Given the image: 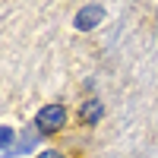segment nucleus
<instances>
[{"label":"nucleus","mask_w":158,"mask_h":158,"mask_svg":"<svg viewBox=\"0 0 158 158\" xmlns=\"http://www.w3.org/2000/svg\"><path fill=\"white\" fill-rule=\"evenodd\" d=\"M35 123H38V133H57V130L67 123V111H63L60 104H48V108L38 111Z\"/></svg>","instance_id":"obj_1"},{"label":"nucleus","mask_w":158,"mask_h":158,"mask_svg":"<svg viewBox=\"0 0 158 158\" xmlns=\"http://www.w3.org/2000/svg\"><path fill=\"white\" fill-rule=\"evenodd\" d=\"M101 19H104V6L89 3V6H82V10L76 13V29H79V32H89V29H95Z\"/></svg>","instance_id":"obj_2"},{"label":"nucleus","mask_w":158,"mask_h":158,"mask_svg":"<svg viewBox=\"0 0 158 158\" xmlns=\"http://www.w3.org/2000/svg\"><path fill=\"white\" fill-rule=\"evenodd\" d=\"M101 101L98 98H89L85 104H82V111H79V120H82V123H98V117H101Z\"/></svg>","instance_id":"obj_3"},{"label":"nucleus","mask_w":158,"mask_h":158,"mask_svg":"<svg viewBox=\"0 0 158 158\" xmlns=\"http://www.w3.org/2000/svg\"><path fill=\"white\" fill-rule=\"evenodd\" d=\"M10 146H13V130L3 127V152H10Z\"/></svg>","instance_id":"obj_4"},{"label":"nucleus","mask_w":158,"mask_h":158,"mask_svg":"<svg viewBox=\"0 0 158 158\" xmlns=\"http://www.w3.org/2000/svg\"><path fill=\"white\" fill-rule=\"evenodd\" d=\"M38 158H63V155H57V152H41Z\"/></svg>","instance_id":"obj_5"}]
</instances>
